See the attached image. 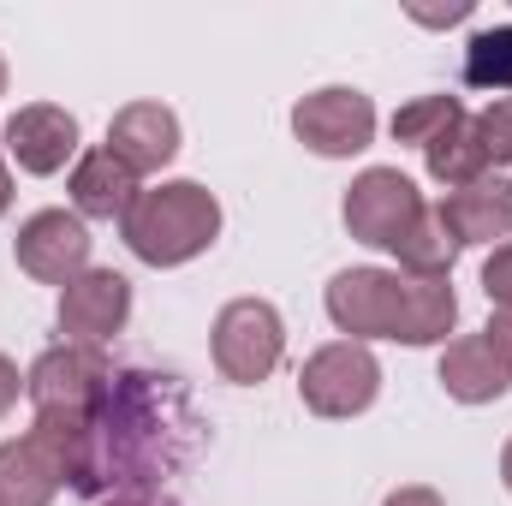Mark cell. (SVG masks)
I'll list each match as a JSON object with an SVG mask.
<instances>
[{"mask_svg":"<svg viewBox=\"0 0 512 506\" xmlns=\"http://www.w3.org/2000/svg\"><path fill=\"white\" fill-rule=\"evenodd\" d=\"M465 84L471 90H512V24H489L465 42Z\"/></svg>","mask_w":512,"mask_h":506,"instance_id":"20","label":"cell"},{"mask_svg":"<svg viewBox=\"0 0 512 506\" xmlns=\"http://www.w3.org/2000/svg\"><path fill=\"white\" fill-rule=\"evenodd\" d=\"M114 381V364L102 358V346H48L30 376H24V393L36 411H96V399L108 393Z\"/></svg>","mask_w":512,"mask_h":506,"instance_id":"8","label":"cell"},{"mask_svg":"<svg viewBox=\"0 0 512 506\" xmlns=\"http://www.w3.org/2000/svg\"><path fill=\"white\" fill-rule=\"evenodd\" d=\"M441 387L459 405H495L512 387V364L483 334H465V340H447V352H441Z\"/></svg>","mask_w":512,"mask_h":506,"instance_id":"15","label":"cell"},{"mask_svg":"<svg viewBox=\"0 0 512 506\" xmlns=\"http://www.w3.org/2000/svg\"><path fill=\"white\" fill-rule=\"evenodd\" d=\"M96 506H173V501H131V495H114V501H96Z\"/></svg>","mask_w":512,"mask_h":506,"instance_id":"28","label":"cell"},{"mask_svg":"<svg viewBox=\"0 0 512 506\" xmlns=\"http://www.w3.org/2000/svg\"><path fill=\"white\" fill-rule=\"evenodd\" d=\"M471 131L483 167H512V96H495L483 114H471Z\"/></svg>","mask_w":512,"mask_h":506,"instance_id":"22","label":"cell"},{"mask_svg":"<svg viewBox=\"0 0 512 506\" xmlns=\"http://www.w3.org/2000/svg\"><path fill=\"white\" fill-rule=\"evenodd\" d=\"M435 209L459 245H495V239L507 245L512 239V179H501V173H483V179L447 191Z\"/></svg>","mask_w":512,"mask_h":506,"instance_id":"12","label":"cell"},{"mask_svg":"<svg viewBox=\"0 0 512 506\" xmlns=\"http://www.w3.org/2000/svg\"><path fill=\"white\" fill-rule=\"evenodd\" d=\"M6 203H12V173H6V161H0V215H6Z\"/></svg>","mask_w":512,"mask_h":506,"instance_id":"27","label":"cell"},{"mask_svg":"<svg viewBox=\"0 0 512 506\" xmlns=\"http://www.w3.org/2000/svg\"><path fill=\"white\" fill-rule=\"evenodd\" d=\"M459 114H465V108H459V96H417V102H405V108L393 114V137H399V143L429 149V143L453 126Z\"/></svg>","mask_w":512,"mask_h":506,"instance_id":"21","label":"cell"},{"mask_svg":"<svg viewBox=\"0 0 512 506\" xmlns=\"http://www.w3.org/2000/svg\"><path fill=\"white\" fill-rule=\"evenodd\" d=\"M423 161H429V179H435V185H447V191H459V185L483 179L489 167H483V155H477V131H471V114H459L453 126L441 131V137L423 149Z\"/></svg>","mask_w":512,"mask_h":506,"instance_id":"19","label":"cell"},{"mask_svg":"<svg viewBox=\"0 0 512 506\" xmlns=\"http://www.w3.org/2000/svg\"><path fill=\"white\" fill-rule=\"evenodd\" d=\"M459 239H453V227L441 221V209H423L417 215V227L393 245V256H399V268L405 274H423V280H447L453 274V262H459Z\"/></svg>","mask_w":512,"mask_h":506,"instance_id":"18","label":"cell"},{"mask_svg":"<svg viewBox=\"0 0 512 506\" xmlns=\"http://www.w3.org/2000/svg\"><path fill=\"white\" fill-rule=\"evenodd\" d=\"M501 483H507V495H512V441H507V453H501Z\"/></svg>","mask_w":512,"mask_h":506,"instance_id":"29","label":"cell"},{"mask_svg":"<svg viewBox=\"0 0 512 506\" xmlns=\"http://www.w3.org/2000/svg\"><path fill=\"white\" fill-rule=\"evenodd\" d=\"M376 393H382V364L358 340H334L310 352V364L298 370V399L316 417H358L376 405Z\"/></svg>","mask_w":512,"mask_h":506,"instance_id":"4","label":"cell"},{"mask_svg":"<svg viewBox=\"0 0 512 506\" xmlns=\"http://www.w3.org/2000/svg\"><path fill=\"white\" fill-rule=\"evenodd\" d=\"M6 155L24 167V173H60L72 155H78V120L54 102H30L6 120Z\"/></svg>","mask_w":512,"mask_h":506,"instance_id":"11","label":"cell"},{"mask_svg":"<svg viewBox=\"0 0 512 506\" xmlns=\"http://www.w3.org/2000/svg\"><path fill=\"white\" fill-rule=\"evenodd\" d=\"M203 447L191 387L161 370H114L108 393L84 417V459L72 489L90 501H173V483Z\"/></svg>","mask_w":512,"mask_h":506,"instance_id":"1","label":"cell"},{"mask_svg":"<svg viewBox=\"0 0 512 506\" xmlns=\"http://www.w3.org/2000/svg\"><path fill=\"white\" fill-rule=\"evenodd\" d=\"M108 149L126 161L137 179L143 173H161L179 155V114L161 108V102H131V108L114 114V126H108Z\"/></svg>","mask_w":512,"mask_h":506,"instance_id":"14","label":"cell"},{"mask_svg":"<svg viewBox=\"0 0 512 506\" xmlns=\"http://www.w3.org/2000/svg\"><path fill=\"white\" fill-rule=\"evenodd\" d=\"M483 292H489L501 310L512 304V239H507V245H495V256L483 262Z\"/></svg>","mask_w":512,"mask_h":506,"instance_id":"23","label":"cell"},{"mask_svg":"<svg viewBox=\"0 0 512 506\" xmlns=\"http://www.w3.org/2000/svg\"><path fill=\"white\" fill-rule=\"evenodd\" d=\"M423 209H429L423 191L399 167H364L352 179V191H346V227H352V239H364L376 251H393L417 227Z\"/></svg>","mask_w":512,"mask_h":506,"instance_id":"5","label":"cell"},{"mask_svg":"<svg viewBox=\"0 0 512 506\" xmlns=\"http://www.w3.org/2000/svg\"><path fill=\"white\" fill-rule=\"evenodd\" d=\"M459 322V298L447 280H423V274H405V304H399V346H441Z\"/></svg>","mask_w":512,"mask_h":506,"instance_id":"17","label":"cell"},{"mask_svg":"<svg viewBox=\"0 0 512 506\" xmlns=\"http://www.w3.org/2000/svg\"><path fill=\"white\" fill-rule=\"evenodd\" d=\"M60 489H66V471L30 429L0 447V506H54Z\"/></svg>","mask_w":512,"mask_h":506,"instance_id":"16","label":"cell"},{"mask_svg":"<svg viewBox=\"0 0 512 506\" xmlns=\"http://www.w3.org/2000/svg\"><path fill=\"white\" fill-rule=\"evenodd\" d=\"M18 393H24V376H18V364H12V358L0 352V417H6L12 405H18Z\"/></svg>","mask_w":512,"mask_h":506,"instance_id":"25","label":"cell"},{"mask_svg":"<svg viewBox=\"0 0 512 506\" xmlns=\"http://www.w3.org/2000/svg\"><path fill=\"white\" fill-rule=\"evenodd\" d=\"M131 316V280L114 268H84L66 292H60V328L72 334V346H102L126 328Z\"/></svg>","mask_w":512,"mask_h":506,"instance_id":"10","label":"cell"},{"mask_svg":"<svg viewBox=\"0 0 512 506\" xmlns=\"http://www.w3.org/2000/svg\"><path fill=\"white\" fill-rule=\"evenodd\" d=\"M286 352V322L268 298H233L215 316V370L239 387H256L280 370Z\"/></svg>","mask_w":512,"mask_h":506,"instance_id":"3","label":"cell"},{"mask_svg":"<svg viewBox=\"0 0 512 506\" xmlns=\"http://www.w3.org/2000/svg\"><path fill=\"white\" fill-rule=\"evenodd\" d=\"M0 96H6V60H0Z\"/></svg>","mask_w":512,"mask_h":506,"instance_id":"30","label":"cell"},{"mask_svg":"<svg viewBox=\"0 0 512 506\" xmlns=\"http://www.w3.org/2000/svg\"><path fill=\"white\" fill-rule=\"evenodd\" d=\"M120 233H126L131 256H143L149 268H179L221 239V203L197 179H167V185L137 191Z\"/></svg>","mask_w":512,"mask_h":506,"instance_id":"2","label":"cell"},{"mask_svg":"<svg viewBox=\"0 0 512 506\" xmlns=\"http://www.w3.org/2000/svg\"><path fill=\"white\" fill-rule=\"evenodd\" d=\"M399 304H405V274L393 268H340L328 280V322L358 346L399 334Z\"/></svg>","mask_w":512,"mask_h":506,"instance_id":"6","label":"cell"},{"mask_svg":"<svg viewBox=\"0 0 512 506\" xmlns=\"http://www.w3.org/2000/svg\"><path fill=\"white\" fill-rule=\"evenodd\" d=\"M72 215L78 221H126V209L137 203V173L102 143V149H84L72 161Z\"/></svg>","mask_w":512,"mask_h":506,"instance_id":"13","label":"cell"},{"mask_svg":"<svg viewBox=\"0 0 512 506\" xmlns=\"http://www.w3.org/2000/svg\"><path fill=\"white\" fill-rule=\"evenodd\" d=\"M483 340H489V346H495V352H501V358L512 364V304H507V310H495V316H489Z\"/></svg>","mask_w":512,"mask_h":506,"instance_id":"24","label":"cell"},{"mask_svg":"<svg viewBox=\"0 0 512 506\" xmlns=\"http://www.w3.org/2000/svg\"><path fill=\"white\" fill-rule=\"evenodd\" d=\"M292 131L304 149L328 155V161H346V155H364L376 143V102L364 90H346V84H328L316 96H304L292 108Z\"/></svg>","mask_w":512,"mask_h":506,"instance_id":"7","label":"cell"},{"mask_svg":"<svg viewBox=\"0 0 512 506\" xmlns=\"http://www.w3.org/2000/svg\"><path fill=\"white\" fill-rule=\"evenodd\" d=\"M382 506H447L435 489H423V483H405V489H393Z\"/></svg>","mask_w":512,"mask_h":506,"instance_id":"26","label":"cell"},{"mask_svg":"<svg viewBox=\"0 0 512 506\" xmlns=\"http://www.w3.org/2000/svg\"><path fill=\"white\" fill-rule=\"evenodd\" d=\"M12 256H18V268H24L30 280L66 292V286L90 268V233H84V221L66 215V209H36V215L18 227Z\"/></svg>","mask_w":512,"mask_h":506,"instance_id":"9","label":"cell"}]
</instances>
